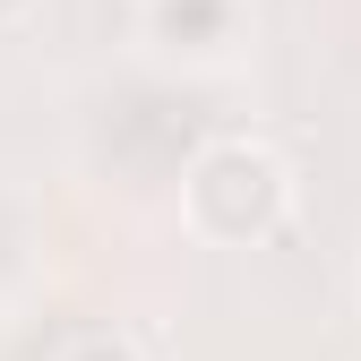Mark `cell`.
Listing matches in <instances>:
<instances>
[{
	"mask_svg": "<svg viewBox=\"0 0 361 361\" xmlns=\"http://www.w3.org/2000/svg\"><path fill=\"white\" fill-rule=\"evenodd\" d=\"M180 215H190L198 241L250 250V241H267L293 215V172L258 138H215V147L190 155V172H180Z\"/></svg>",
	"mask_w": 361,
	"mask_h": 361,
	"instance_id": "6da1fadb",
	"label": "cell"
},
{
	"mask_svg": "<svg viewBox=\"0 0 361 361\" xmlns=\"http://www.w3.org/2000/svg\"><path fill=\"white\" fill-rule=\"evenodd\" d=\"M224 26H233V0H155V43H172V52L180 43L198 52V43H215Z\"/></svg>",
	"mask_w": 361,
	"mask_h": 361,
	"instance_id": "7a4b0ae2",
	"label": "cell"
},
{
	"mask_svg": "<svg viewBox=\"0 0 361 361\" xmlns=\"http://www.w3.org/2000/svg\"><path fill=\"white\" fill-rule=\"evenodd\" d=\"M69 361H138V344H121V336H86Z\"/></svg>",
	"mask_w": 361,
	"mask_h": 361,
	"instance_id": "3957f363",
	"label": "cell"
}]
</instances>
